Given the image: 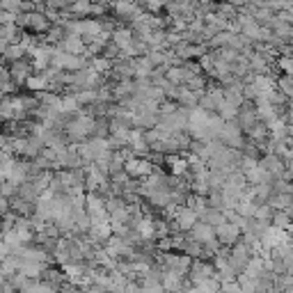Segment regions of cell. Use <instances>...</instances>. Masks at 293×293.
<instances>
[{
  "label": "cell",
  "mask_w": 293,
  "mask_h": 293,
  "mask_svg": "<svg viewBox=\"0 0 293 293\" xmlns=\"http://www.w3.org/2000/svg\"><path fill=\"white\" fill-rule=\"evenodd\" d=\"M10 78L14 85H21V83H28V78H30V65L25 60H19L14 62V65L10 67Z\"/></svg>",
  "instance_id": "cell-1"
},
{
  "label": "cell",
  "mask_w": 293,
  "mask_h": 293,
  "mask_svg": "<svg viewBox=\"0 0 293 293\" xmlns=\"http://www.w3.org/2000/svg\"><path fill=\"white\" fill-rule=\"evenodd\" d=\"M65 293H76V291H65Z\"/></svg>",
  "instance_id": "cell-5"
},
{
  "label": "cell",
  "mask_w": 293,
  "mask_h": 293,
  "mask_svg": "<svg viewBox=\"0 0 293 293\" xmlns=\"http://www.w3.org/2000/svg\"><path fill=\"white\" fill-rule=\"evenodd\" d=\"M23 55H25V48L19 44V41H16V44H10V46H7V50H5V55H3V57H7V60H10L12 65H14V62L23 60Z\"/></svg>",
  "instance_id": "cell-2"
},
{
  "label": "cell",
  "mask_w": 293,
  "mask_h": 293,
  "mask_svg": "<svg viewBox=\"0 0 293 293\" xmlns=\"http://www.w3.org/2000/svg\"><path fill=\"white\" fill-rule=\"evenodd\" d=\"M25 85H28L30 90H37V92H39V90H44L46 85H48V76H46V74H41V76H30Z\"/></svg>",
  "instance_id": "cell-3"
},
{
  "label": "cell",
  "mask_w": 293,
  "mask_h": 293,
  "mask_svg": "<svg viewBox=\"0 0 293 293\" xmlns=\"http://www.w3.org/2000/svg\"><path fill=\"white\" fill-rule=\"evenodd\" d=\"M0 213H3V215L10 213V199L3 197V195H0Z\"/></svg>",
  "instance_id": "cell-4"
}]
</instances>
